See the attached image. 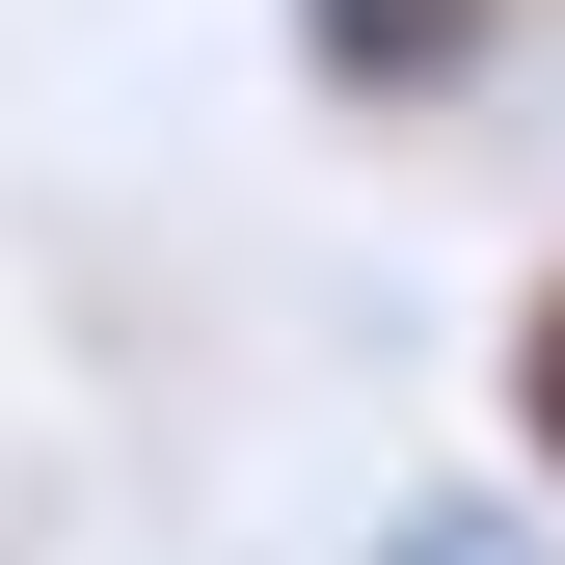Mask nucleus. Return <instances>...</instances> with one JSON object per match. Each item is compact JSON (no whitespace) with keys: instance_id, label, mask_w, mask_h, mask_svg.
I'll list each match as a JSON object with an SVG mask.
<instances>
[{"instance_id":"f257e3e1","label":"nucleus","mask_w":565,"mask_h":565,"mask_svg":"<svg viewBox=\"0 0 565 565\" xmlns=\"http://www.w3.org/2000/svg\"><path fill=\"white\" fill-rule=\"evenodd\" d=\"M297 28H323L350 108H458V82H484V0H297Z\"/></svg>"},{"instance_id":"f03ea898","label":"nucleus","mask_w":565,"mask_h":565,"mask_svg":"<svg viewBox=\"0 0 565 565\" xmlns=\"http://www.w3.org/2000/svg\"><path fill=\"white\" fill-rule=\"evenodd\" d=\"M512 431H539V458H565V297H539V350H512Z\"/></svg>"},{"instance_id":"7ed1b4c3","label":"nucleus","mask_w":565,"mask_h":565,"mask_svg":"<svg viewBox=\"0 0 565 565\" xmlns=\"http://www.w3.org/2000/svg\"><path fill=\"white\" fill-rule=\"evenodd\" d=\"M404 565H512V539H484V512H431V539H404Z\"/></svg>"}]
</instances>
